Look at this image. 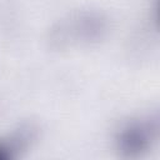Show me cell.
<instances>
[{"label": "cell", "mask_w": 160, "mask_h": 160, "mask_svg": "<svg viewBox=\"0 0 160 160\" xmlns=\"http://www.w3.org/2000/svg\"><path fill=\"white\" fill-rule=\"evenodd\" d=\"M5 158H6V154H5V150H4V149H2L1 146H0V160H1V159H5Z\"/></svg>", "instance_id": "obj_1"}]
</instances>
